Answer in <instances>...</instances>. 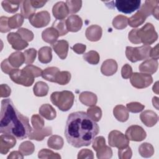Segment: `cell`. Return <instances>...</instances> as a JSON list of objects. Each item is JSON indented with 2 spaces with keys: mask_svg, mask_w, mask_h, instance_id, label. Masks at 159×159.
<instances>
[{
  "mask_svg": "<svg viewBox=\"0 0 159 159\" xmlns=\"http://www.w3.org/2000/svg\"><path fill=\"white\" fill-rule=\"evenodd\" d=\"M66 25L68 31L76 32L81 29L83 20L80 16L77 15H71L66 19Z\"/></svg>",
  "mask_w": 159,
  "mask_h": 159,
  "instance_id": "cell-21",
  "label": "cell"
},
{
  "mask_svg": "<svg viewBox=\"0 0 159 159\" xmlns=\"http://www.w3.org/2000/svg\"><path fill=\"white\" fill-rule=\"evenodd\" d=\"M17 33L26 42H30L34 39V34L30 30L25 28H19Z\"/></svg>",
  "mask_w": 159,
  "mask_h": 159,
  "instance_id": "cell-49",
  "label": "cell"
},
{
  "mask_svg": "<svg viewBox=\"0 0 159 159\" xmlns=\"http://www.w3.org/2000/svg\"><path fill=\"white\" fill-rule=\"evenodd\" d=\"M147 16L140 11H138L134 15L128 19V24L132 27H137L144 23Z\"/></svg>",
  "mask_w": 159,
  "mask_h": 159,
  "instance_id": "cell-29",
  "label": "cell"
},
{
  "mask_svg": "<svg viewBox=\"0 0 159 159\" xmlns=\"http://www.w3.org/2000/svg\"><path fill=\"white\" fill-rule=\"evenodd\" d=\"M87 115L94 121H99L102 117V111L101 109L96 106H91L87 109Z\"/></svg>",
  "mask_w": 159,
  "mask_h": 159,
  "instance_id": "cell-39",
  "label": "cell"
},
{
  "mask_svg": "<svg viewBox=\"0 0 159 159\" xmlns=\"http://www.w3.org/2000/svg\"><path fill=\"white\" fill-rule=\"evenodd\" d=\"M140 3V0H117L115 1V6L119 11L130 14L139 9Z\"/></svg>",
  "mask_w": 159,
  "mask_h": 159,
  "instance_id": "cell-10",
  "label": "cell"
},
{
  "mask_svg": "<svg viewBox=\"0 0 159 159\" xmlns=\"http://www.w3.org/2000/svg\"><path fill=\"white\" fill-rule=\"evenodd\" d=\"M75 96L71 91H55L52 93L50 100L52 102L62 111H68L73 106Z\"/></svg>",
  "mask_w": 159,
  "mask_h": 159,
  "instance_id": "cell-3",
  "label": "cell"
},
{
  "mask_svg": "<svg viewBox=\"0 0 159 159\" xmlns=\"http://www.w3.org/2000/svg\"><path fill=\"white\" fill-rule=\"evenodd\" d=\"M77 158L78 159H83V158L93 159L94 158L93 152L91 150L88 148L82 149L78 152Z\"/></svg>",
  "mask_w": 159,
  "mask_h": 159,
  "instance_id": "cell-53",
  "label": "cell"
},
{
  "mask_svg": "<svg viewBox=\"0 0 159 159\" xmlns=\"http://www.w3.org/2000/svg\"><path fill=\"white\" fill-rule=\"evenodd\" d=\"M9 17L1 16L0 17V31L1 33H6L11 30V28L8 24Z\"/></svg>",
  "mask_w": 159,
  "mask_h": 159,
  "instance_id": "cell-52",
  "label": "cell"
},
{
  "mask_svg": "<svg viewBox=\"0 0 159 159\" xmlns=\"http://www.w3.org/2000/svg\"><path fill=\"white\" fill-rule=\"evenodd\" d=\"M117 70V63L113 59L105 60L101 67V73L105 76H112Z\"/></svg>",
  "mask_w": 159,
  "mask_h": 159,
  "instance_id": "cell-22",
  "label": "cell"
},
{
  "mask_svg": "<svg viewBox=\"0 0 159 159\" xmlns=\"http://www.w3.org/2000/svg\"><path fill=\"white\" fill-rule=\"evenodd\" d=\"M21 1H12V0H4L1 2L3 9L9 13H15L19 8Z\"/></svg>",
  "mask_w": 159,
  "mask_h": 159,
  "instance_id": "cell-32",
  "label": "cell"
},
{
  "mask_svg": "<svg viewBox=\"0 0 159 159\" xmlns=\"http://www.w3.org/2000/svg\"><path fill=\"white\" fill-rule=\"evenodd\" d=\"M150 57H151L152 59L156 60L158 59V44H157L155 47L151 48L150 52Z\"/></svg>",
  "mask_w": 159,
  "mask_h": 159,
  "instance_id": "cell-60",
  "label": "cell"
},
{
  "mask_svg": "<svg viewBox=\"0 0 159 159\" xmlns=\"http://www.w3.org/2000/svg\"><path fill=\"white\" fill-rule=\"evenodd\" d=\"M38 55L40 62L42 63H48L52 59V48L48 46L43 47L39 49Z\"/></svg>",
  "mask_w": 159,
  "mask_h": 159,
  "instance_id": "cell-30",
  "label": "cell"
},
{
  "mask_svg": "<svg viewBox=\"0 0 159 159\" xmlns=\"http://www.w3.org/2000/svg\"><path fill=\"white\" fill-rule=\"evenodd\" d=\"M65 3L68 6L69 12L71 14H75L78 12L80 10L82 5L81 1L76 0H67Z\"/></svg>",
  "mask_w": 159,
  "mask_h": 159,
  "instance_id": "cell-45",
  "label": "cell"
},
{
  "mask_svg": "<svg viewBox=\"0 0 159 159\" xmlns=\"http://www.w3.org/2000/svg\"><path fill=\"white\" fill-rule=\"evenodd\" d=\"M102 34V28L98 25H90L86 29L85 32L86 37L91 42H96L100 40Z\"/></svg>",
  "mask_w": 159,
  "mask_h": 159,
  "instance_id": "cell-20",
  "label": "cell"
},
{
  "mask_svg": "<svg viewBox=\"0 0 159 159\" xmlns=\"http://www.w3.org/2000/svg\"><path fill=\"white\" fill-rule=\"evenodd\" d=\"M99 127L86 112L77 111L69 114L65 129L67 142L76 148L89 145L98 134Z\"/></svg>",
  "mask_w": 159,
  "mask_h": 159,
  "instance_id": "cell-1",
  "label": "cell"
},
{
  "mask_svg": "<svg viewBox=\"0 0 159 159\" xmlns=\"http://www.w3.org/2000/svg\"><path fill=\"white\" fill-rule=\"evenodd\" d=\"M86 45L83 43H76L72 47L73 50L78 54H83L86 50Z\"/></svg>",
  "mask_w": 159,
  "mask_h": 159,
  "instance_id": "cell-58",
  "label": "cell"
},
{
  "mask_svg": "<svg viewBox=\"0 0 159 159\" xmlns=\"http://www.w3.org/2000/svg\"><path fill=\"white\" fill-rule=\"evenodd\" d=\"M142 122L147 127H153L158 121V116L153 111L147 110L142 112L140 115Z\"/></svg>",
  "mask_w": 159,
  "mask_h": 159,
  "instance_id": "cell-19",
  "label": "cell"
},
{
  "mask_svg": "<svg viewBox=\"0 0 159 159\" xmlns=\"http://www.w3.org/2000/svg\"><path fill=\"white\" fill-rule=\"evenodd\" d=\"M19 150L23 155L27 156L34 153L35 150V146L32 142L30 141H25L20 143L19 147Z\"/></svg>",
  "mask_w": 159,
  "mask_h": 159,
  "instance_id": "cell-42",
  "label": "cell"
},
{
  "mask_svg": "<svg viewBox=\"0 0 159 159\" xmlns=\"http://www.w3.org/2000/svg\"><path fill=\"white\" fill-rule=\"evenodd\" d=\"M158 3L157 0H147L142 6L139 11L143 13L147 17L152 14L157 19H158Z\"/></svg>",
  "mask_w": 159,
  "mask_h": 159,
  "instance_id": "cell-13",
  "label": "cell"
},
{
  "mask_svg": "<svg viewBox=\"0 0 159 159\" xmlns=\"http://www.w3.org/2000/svg\"><path fill=\"white\" fill-rule=\"evenodd\" d=\"M24 23V17L20 14H16L11 17H9L8 24L9 27L12 29H17L20 27Z\"/></svg>",
  "mask_w": 159,
  "mask_h": 159,
  "instance_id": "cell-40",
  "label": "cell"
},
{
  "mask_svg": "<svg viewBox=\"0 0 159 159\" xmlns=\"http://www.w3.org/2000/svg\"><path fill=\"white\" fill-rule=\"evenodd\" d=\"M92 147L96 152V156L99 159H108L112 156V149L106 145L105 139L102 136L95 138Z\"/></svg>",
  "mask_w": 159,
  "mask_h": 159,
  "instance_id": "cell-6",
  "label": "cell"
},
{
  "mask_svg": "<svg viewBox=\"0 0 159 159\" xmlns=\"http://www.w3.org/2000/svg\"><path fill=\"white\" fill-rule=\"evenodd\" d=\"M52 48L57 55L62 60L66 58L68 55L69 44L65 40H60L52 45Z\"/></svg>",
  "mask_w": 159,
  "mask_h": 159,
  "instance_id": "cell-17",
  "label": "cell"
},
{
  "mask_svg": "<svg viewBox=\"0 0 159 159\" xmlns=\"http://www.w3.org/2000/svg\"><path fill=\"white\" fill-rule=\"evenodd\" d=\"M32 130L29 118L17 110L10 99H2L1 107L0 132L23 140L29 137Z\"/></svg>",
  "mask_w": 159,
  "mask_h": 159,
  "instance_id": "cell-2",
  "label": "cell"
},
{
  "mask_svg": "<svg viewBox=\"0 0 159 159\" xmlns=\"http://www.w3.org/2000/svg\"><path fill=\"white\" fill-rule=\"evenodd\" d=\"M7 39L14 50H22L29 45L27 42L25 41L17 32H10L8 34Z\"/></svg>",
  "mask_w": 159,
  "mask_h": 159,
  "instance_id": "cell-14",
  "label": "cell"
},
{
  "mask_svg": "<svg viewBox=\"0 0 159 159\" xmlns=\"http://www.w3.org/2000/svg\"><path fill=\"white\" fill-rule=\"evenodd\" d=\"M60 71V70L55 66L48 67L45 68L43 71H42V77L50 82L55 81V78L57 73Z\"/></svg>",
  "mask_w": 159,
  "mask_h": 159,
  "instance_id": "cell-35",
  "label": "cell"
},
{
  "mask_svg": "<svg viewBox=\"0 0 159 159\" xmlns=\"http://www.w3.org/2000/svg\"><path fill=\"white\" fill-rule=\"evenodd\" d=\"M71 80V73L67 71H59L55 78V83L60 85L67 84Z\"/></svg>",
  "mask_w": 159,
  "mask_h": 159,
  "instance_id": "cell-41",
  "label": "cell"
},
{
  "mask_svg": "<svg viewBox=\"0 0 159 159\" xmlns=\"http://www.w3.org/2000/svg\"><path fill=\"white\" fill-rule=\"evenodd\" d=\"M33 91L36 96H45L48 92V86L43 81H38L35 84L33 88Z\"/></svg>",
  "mask_w": 159,
  "mask_h": 159,
  "instance_id": "cell-34",
  "label": "cell"
},
{
  "mask_svg": "<svg viewBox=\"0 0 159 159\" xmlns=\"http://www.w3.org/2000/svg\"><path fill=\"white\" fill-rule=\"evenodd\" d=\"M31 123L35 130H40L43 128L44 120L38 114H34L31 117Z\"/></svg>",
  "mask_w": 159,
  "mask_h": 159,
  "instance_id": "cell-48",
  "label": "cell"
},
{
  "mask_svg": "<svg viewBox=\"0 0 159 159\" xmlns=\"http://www.w3.org/2000/svg\"><path fill=\"white\" fill-rule=\"evenodd\" d=\"M79 99L80 102L88 106H93L97 103L98 98L97 96L89 91L82 92L79 96Z\"/></svg>",
  "mask_w": 159,
  "mask_h": 159,
  "instance_id": "cell-25",
  "label": "cell"
},
{
  "mask_svg": "<svg viewBox=\"0 0 159 159\" xmlns=\"http://www.w3.org/2000/svg\"><path fill=\"white\" fill-rule=\"evenodd\" d=\"M113 114L116 119L122 122L127 121L129 119V112L127 109L123 105H117L113 109Z\"/></svg>",
  "mask_w": 159,
  "mask_h": 159,
  "instance_id": "cell-26",
  "label": "cell"
},
{
  "mask_svg": "<svg viewBox=\"0 0 159 159\" xmlns=\"http://www.w3.org/2000/svg\"><path fill=\"white\" fill-rule=\"evenodd\" d=\"M63 143H64V142H63V138L57 135H52L48 139V141H47L48 147L54 150L61 149L63 146Z\"/></svg>",
  "mask_w": 159,
  "mask_h": 159,
  "instance_id": "cell-33",
  "label": "cell"
},
{
  "mask_svg": "<svg viewBox=\"0 0 159 159\" xmlns=\"http://www.w3.org/2000/svg\"><path fill=\"white\" fill-rule=\"evenodd\" d=\"M52 13L57 20H62L66 17L70 12L66 3L63 1H59L53 6Z\"/></svg>",
  "mask_w": 159,
  "mask_h": 159,
  "instance_id": "cell-16",
  "label": "cell"
},
{
  "mask_svg": "<svg viewBox=\"0 0 159 159\" xmlns=\"http://www.w3.org/2000/svg\"><path fill=\"white\" fill-rule=\"evenodd\" d=\"M52 27L55 28L58 32L60 36L65 35L68 32L66 25V20H56L53 22Z\"/></svg>",
  "mask_w": 159,
  "mask_h": 159,
  "instance_id": "cell-38",
  "label": "cell"
},
{
  "mask_svg": "<svg viewBox=\"0 0 159 159\" xmlns=\"http://www.w3.org/2000/svg\"><path fill=\"white\" fill-rule=\"evenodd\" d=\"M9 77L13 82L24 86H30L34 81V78L27 75L22 69L15 68L10 73Z\"/></svg>",
  "mask_w": 159,
  "mask_h": 159,
  "instance_id": "cell-8",
  "label": "cell"
},
{
  "mask_svg": "<svg viewBox=\"0 0 159 159\" xmlns=\"http://www.w3.org/2000/svg\"><path fill=\"white\" fill-rule=\"evenodd\" d=\"M151 47L143 45L139 47H127L125 50L126 57L132 63L147 59L150 57Z\"/></svg>",
  "mask_w": 159,
  "mask_h": 159,
  "instance_id": "cell-4",
  "label": "cell"
},
{
  "mask_svg": "<svg viewBox=\"0 0 159 159\" xmlns=\"http://www.w3.org/2000/svg\"><path fill=\"white\" fill-rule=\"evenodd\" d=\"M158 66V63L157 60L154 59H147L139 65V68L143 73L152 75L157 71Z\"/></svg>",
  "mask_w": 159,
  "mask_h": 159,
  "instance_id": "cell-18",
  "label": "cell"
},
{
  "mask_svg": "<svg viewBox=\"0 0 159 159\" xmlns=\"http://www.w3.org/2000/svg\"><path fill=\"white\" fill-rule=\"evenodd\" d=\"M11 89L6 84H2L0 86V96L1 98H6L10 96Z\"/></svg>",
  "mask_w": 159,
  "mask_h": 159,
  "instance_id": "cell-57",
  "label": "cell"
},
{
  "mask_svg": "<svg viewBox=\"0 0 159 159\" xmlns=\"http://www.w3.org/2000/svg\"><path fill=\"white\" fill-rule=\"evenodd\" d=\"M137 29H132L130 31V32L129 33V35H128L129 40L132 43H135V44L141 43V42H140V39H139V38L138 37V36L137 35Z\"/></svg>",
  "mask_w": 159,
  "mask_h": 159,
  "instance_id": "cell-56",
  "label": "cell"
},
{
  "mask_svg": "<svg viewBox=\"0 0 159 159\" xmlns=\"http://www.w3.org/2000/svg\"><path fill=\"white\" fill-rule=\"evenodd\" d=\"M30 2H31L32 6L35 9H37V8H40V7H43L46 4V2L47 1H34V0H32V1H30Z\"/></svg>",
  "mask_w": 159,
  "mask_h": 159,
  "instance_id": "cell-61",
  "label": "cell"
},
{
  "mask_svg": "<svg viewBox=\"0 0 159 159\" xmlns=\"http://www.w3.org/2000/svg\"><path fill=\"white\" fill-rule=\"evenodd\" d=\"M11 65L15 68H17L25 63V57L24 53L21 52H15L12 53L8 58Z\"/></svg>",
  "mask_w": 159,
  "mask_h": 159,
  "instance_id": "cell-28",
  "label": "cell"
},
{
  "mask_svg": "<svg viewBox=\"0 0 159 159\" xmlns=\"http://www.w3.org/2000/svg\"><path fill=\"white\" fill-rule=\"evenodd\" d=\"M153 91L156 94H158V82H156L153 86Z\"/></svg>",
  "mask_w": 159,
  "mask_h": 159,
  "instance_id": "cell-63",
  "label": "cell"
},
{
  "mask_svg": "<svg viewBox=\"0 0 159 159\" xmlns=\"http://www.w3.org/2000/svg\"><path fill=\"white\" fill-rule=\"evenodd\" d=\"M22 70L27 75H29L30 76L34 78L42 76V69L32 65H28L26 66H25Z\"/></svg>",
  "mask_w": 159,
  "mask_h": 159,
  "instance_id": "cell-44",
  "label": "cell"
},
{
  "mask_svg": "<svg viewBox=\"0 0 159 159\" xmlns=\"http://www.w3.org/2000/svg\"><path fill=\"white\" fill-rule=\"evenodd\" d=\"M39 114L47 120H53L57 116L55 109L48 104H42L40 107Z\"/></svg>",
  "mask_w": 159,
  "mask_h": 159,
  "instance_id": "cell-27",
  "label": "cell"
},
{
  "mask_svg": "<svg viewBox=\"0 0 159 159\" xmlns=\"http://www.w3.org/2000/svg\"><path fill=\"white\" fill-rule=\"evenodd\" d=\"M152 103L153 106L157 109H158V98L157 97H153V99H152Z\"/></svg>",
  "mask_w": 159,
  "mask_h": 159,
  "instance_id": "cell-62",
  "label": "cell"
},
{
  "mask_svg": "<svg viewBox=\"0 0 159 159\" xmlns=\"http://www.w3.org/2000/svg\"><path fill=\"white\" fill-rule=\"evenodd\" d=\"M130 81L134 88L143 89L148 87L153 83V78L148 74L135 72L132 73Z\"/></svg>",
  "mask_w": 159,
  "mask_h": 159,
  "instance_id": "cell-7",
  "label": "cell"
},
{
  "mask_svg": "<svg viewBox=\"0 0 159 159\" xmlns=\"http://www.w3.org/2000/svg\"><path fill=\"white\" fill-rule=\"evenodd\" d=\"M139 152L142 157L149 158L153 155L154 148L152 144L145 142L139 146Z\"/></svg>",
  "mask_w": 159,
  "mask_h": 159,
  "instance_id": "cell-36",
  "label": "cell"
},
{
  "mask_svg": "<svg viewBox=\"0 0 159 159\" xmlns=\"http://www.w3.org/2000/svg\"><path fill=\"white\" fill-rule=\"evenodd\" d=\"M59 36L58 32L53 27L47 28L42 32V38L43 41L52 45L57 42Z\"/></svg>",
  "mask_w": 159,
  "mask_h": 159,
  "instance_id": "cell-23",
  "label": "cell"
},
{
  "mask_svg": "<svg viewBox=\"0 0 159 159\" xmlns=\"http://www.w3.org/2000/svg\"><path fill=\"white\" fill-rule=\"evenodd\" d=\"M132 68L129 64H125L121 70L122 77L124 79H128L130 78L132 75Z\"/></svg>",
  "mask_w": 159,
  "mask_h": 159,
  "instance_id": "cell-55",
  "label": "cell"
},
{
  "mask_svg": "<svg viewBox=\"0 0 159 159\" xmlns=\"http://www.w3.org/2000/svg\"><path fill=\"white\" fill-rule=\"evenodd\" d=\"M128 19L129 18L125 16L117 15L112 20V25L117 29H124L128 25Z\"/></svg>",
  "mask_w": 159,
  "mask_h": 159,
  "instance_id": "cell-37",
  "label": "cell"
},
{
  "mask_svg": "<svg viewBox=\"0 0 159 159\" xmlns=\"http://www.w3.org/2000/svg\"><path fill=\"white\" fill-rule=\"evenodd\" d=\"M22 159L24 158V155L20 151H13L10 153L9 156L7 157V159Z\"/></svg>",
  "mask_w": 159,
  "mask_h": 159,
  "instance_id": "cell-59",
  "label": "cell"
},
{
  "mask_svg": "<svg viewBox=\"0 0 159 159\" xmlns=\"http://www.w3.org/2000/svg\"><path fill=\"white\" fill-rule=\"evenodd\" d=\"M127 109L132 113H138L141 112L145 108V106L138 102H131L127 104Z\"/></svg>",
  "mask_w": 159,
  "mask_h": 159,
  "instance_id": "cell-50",
  "label": "cell"
},
{
  "mask_svg": "<svg viewBox=\"0 0 159 159\" xmlns=\"http://www.w3.org/2000/svg\"><path fill=\"white\" fill-rule=\"evenodd\" d=\"M38 157L39 158H61V156L58 153H55L47 148H43L39 151L38 153Z\"/></svg>",
  "mask_w": 159,
  "mask_h": 159,
  "instance_id": "cell-46",
  "label": "cell"
},
{
  "mask_svg": "<svg viewBox=\"0 0 159 159\" xmlns=\"http://www.w3.org/2000/svg\"><path fill=\"white\" fill-rule=\"evenodd\" d=\"M30 24L36 28L47 26L50 21V15L47 11H42L34 14L29 19Z\"/></svg>",
  "mask_w": 159,
  "mask_h": 159,
  "instance_id": "cell-11",
  "label": "cell"
},
{
  "mask_svg": "<svg viewBox=\"0 0 159 159\" xmlns=\"http://www.w3.org/2000/svg\"><path fill=\"white\" fill-rule=\"evenodd\" d=\"M137 35L141 43L144 45H149L154 43L158 39V34L151 23H147L142 28L137 29Z\"/></svg>",
  "mask_w": 159,
  "mask_h": 159,
  "instance_id": "cell-5",
  "label": "cell"
},
{
  "mask_svg": "<svg viewBox=\"0 0 159 159\" xmlns=\"http://www.w3.org/2000/svg\"><path fill=\"white\" fill-rule=\"evenodd\" d=\"M52 134V128L50 127H45L40 130H32L31 134L29 136V139L35 140L37 141L42 140L45 137L49 136Z\"/></svg>",
  "mask_w": 159,
  "mask_h": 159,
  "instance_id": "cell-24",
  "label": "cell"
},
{
  "mask_svg": "<svg viewBox=\"0 0 159 159\" xmlns=\"http://www.w3.org/2000/svg\"><path fill=\"white\" fill-rule=\"evenodd\" d=\"M25 57V63L31 64L32 63L36 58L37 50L33 48L26 50L24 52Z\"/></svg>",
  "mask_w": 159,
  "mask_h": 159,
  "instance_id": "cell-47",
  "label": "cell"
},
{
  "mask_svg": "<svg viewBox=\"0 0 159 159\" xmlns=\"http://www.w3.org/2000/svg\"><path fill=\"white\" fill-rule=\"evenodd\" d=\"M125 136L129 140L140 142L146 138L147 134L144 129L137 125H133L127 128Z\"/></svg>",
  "mask_w": 159,
  "mask_h": 159,
  "instance_id": "cell-12",
  "label": "cell"
},
{
  "mask_svg": "<svg viewBox=\"0 0 159 159\" xmlns=\"http://www.w3.org/2000/svg\"><path fill=\"white\" fill-rule=\"evenodd\" d=\"M132 152L130 147L127 146L122 148H119L118 156L120 159H129L132 157Z\"/></svg>",
  "mask_w": 159,
  "mask_h": 159,
  "instance_id": "cell-51",
  "label": "cell"
},
{
  "mask_svg": "<svg viewBox=\"0 0 159 159\" xmlns=\"http://www.w3.org/2000/svg\"><path fill=\"white\" fill-rule=\"evenodd\" d=\"M108 143L112 147L122 148L129 145V140L121 132L114 130L109 134Z\"/></svg>",
  "mask_w": 159,
  "mask_h": 159,
  "instance_id": "cell-9",
  "label": "cell"
},
{
  "mask_svg": "<svg viewBox=\"0 0 159 159\" xmlns=\"http://www.w3.org/2000/svg\"><path fill=\"white\" fill-rule=\"evenodd\" d=\"M35 9L32 6L30 1H23L20 5L21 15L25 19H29L35 12Z\"/></svg>",
  "mask_w": 159,
  "mask_h": 159,
  "instance_id": "cell-31",
  "label": "cell"
},
{
  "mask_svg": "<svg viewBox=\"0 0 159 159\" xmlns=\"http://www.w3.org/2000/svg\"><path fill=\"white\" fill-rule=\"evenodd\" d=\"M83 58L89 64L97 65L99 61L100 57L96 51L91 50L83 55Z\"/></svg>",
  "mask_w": 159,
  "mask_h": 159,
  "instance_id": "cell-43",
  "label": "cell"
},
{
  "mask_svg": "<svg viewBox=\"0 0 159 159\" xmlns=\"http://www.w3.org/2000/svg\"><path fill=\"white\" fill-rule=\"evenodd\" d=\"M1 68L2 70V71L6 73V74H10V73L15 69V68H14L11 63H9L8 58L7 59H4L1 63Z\"/></svg>",
  "mask_w": 159,
  "mask_h": 159,
  "instance_id": "cell-54",
  "label": "cell"
},
{
  "mask_svg": "<svg viewBox=\"0 0 159 159\" xmlns=\"http://www.w3.org/2000/svg\"><path fill=\"white\" fill-rule=\"evenodd\" d=\"M16 143V137L7 134L0 136V153L2 155L7 153L9 149L14 147Z\"/></svg>",
  "mask_w": 159,
  "mask_h": 159,
  "instance_id": "cell-15",
  "label": "cell"
}]
</instances>
